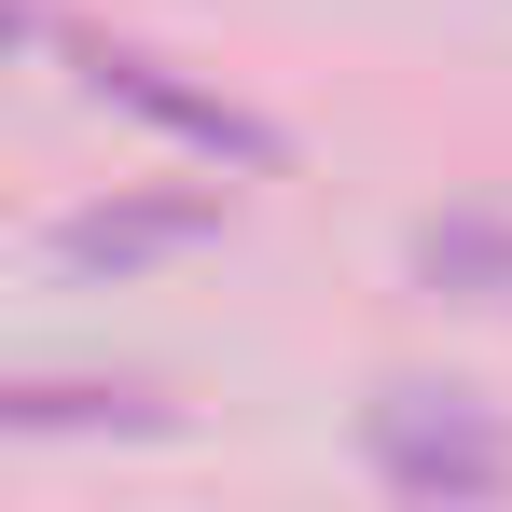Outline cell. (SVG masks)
<instances>
[{
	"instance_id": "cell-1",
	"label": "cell",
	"mask_w": 512,
	"mask_h": 512,
	"mask_svg": "<svg viewBox=\"0 0 512 512\" xmlns=\"http://www.w3.org/2000/svg\"><path fill=\"white\" fill-rule=\"evenodd\" d=\"M416 277H457V305H512V236L499 222H429Z\"/></svg>"
}]
</instances>
